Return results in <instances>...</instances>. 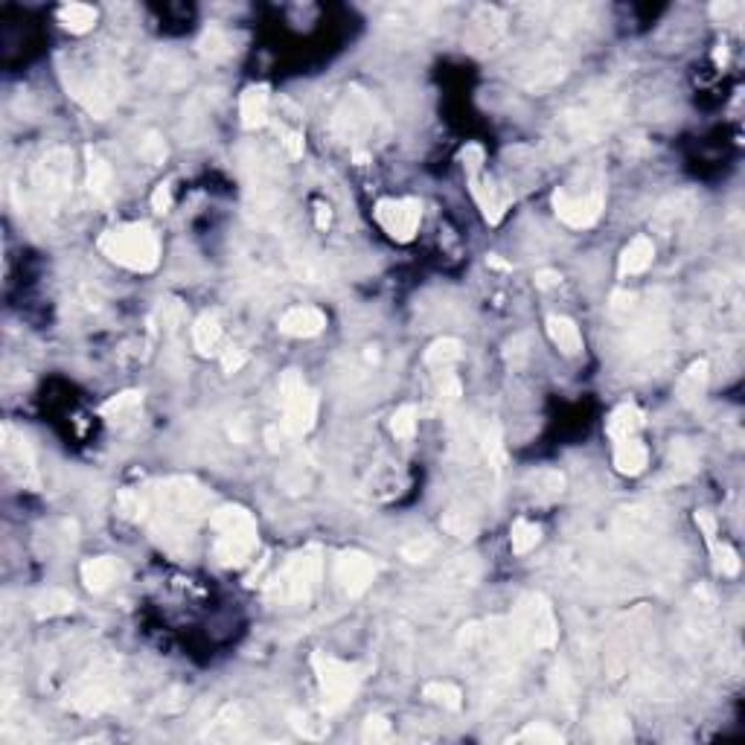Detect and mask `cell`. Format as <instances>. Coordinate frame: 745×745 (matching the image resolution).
<instances>
[{"instance_id": "cell-21", "label": "cell", "mask_w": 745, "mask_h": 745, "mask_svg": "<svg viewBox=\"0 0 745 745\" xmlns=\"http://www.w3.org/2000/svg\"><path fill=\"white\" fill-rule=\"evenodd\" d=\"M326 330V315L315 306H294L280 318V332L292 338H315Z\"/></svg>"}, {"instance_id": "cell-27", "label": "cell", "mask_w": 745, "mask_h": 745, "mask_svg": "<svg viewBox=\"0 0 745 745\" xmlns=\"http://www.w3.org/2000/svg\"><path fill=\"white\" fill-rule=\"evenodd\" d=\"M547 335L559 347L562 356H580L582 352V335L580 326L565 315H551L547 318Z\"/></svg>"}, {"instance_id": "cell-10", "label": "cell", "mask_w": 745, "mask_h": 745, "mask_svg": "<svg viewBox=\"0 0 745 745\" xmlns=\"http://www.w3.org/2000/svg\"><path fill=\"white\" fill-rule=\"evenodd\" d=\"M382 128V111H378L376 99L361 88H349L347 97L341 99V106L335 111V132L344 143H368L370 137L378 135Z\"/></svg>"}, {"instance_id": "cell-46", "label": "cell", "mask_w": 745, "mask_h": 745, "mask_svg": "<svg viewBox=\"0 0 745 745\" xmlns=\"http://www.w3.org/2000/svg\"><path fill=\"white\" fill-rule=\"evenodd\" d=\"M394 737V725L385 716H368L361 725V742H387Z\"/></svg>"}, {"instance_id": "cell-9", "label": "cell", "mask_w": 745, "mask_h": 745, "mask_svg": "<svg viewBox=\"0 0 745 745\" xmlns=\"http://www.w3.org/2000/svg\"><path fill=\"white\" fill-rule=\"evenodd\" d=\"M280 405L283 428L292 440L306 437L318 423V394L312 390L297 370H285L280 378Z\"/></svg>"}, {"instance_id": "cell-8", "label": "cell", "mask_w": 745, "mask_h": 745, "mask_svg": "<svg viewBox=\"0 0 745 745\" xmlns=\"http://www.w3.org/2000/svg\"><path fill=\"white\" fill-rule=\"evenodd\" d=\"M33 199L42 213H59L73 199V154L70 149H50L33 166Z\"/></svg>"}, {"instance_id": "cell-48", "label": "cell", "mask_w": 745, "mask_h": 745, "mask_svg": "<svg viewBox=\"0 0 745 745\" xmlns=\"http://www.w3.org/2000/svg\"><path fill=\"white\" fill-rule=\"evenodd\" d=\"M292 725L297 728V734H303L306 740H323L330 734V722H315L306 713H292Z\"/></svg>"}, {"instance_id": "cell-35", "label": "cell", "mask_w": 745, "mask_h": 745, "mask_svg": "<svg viewBox=\"0 0 745 745\" xmlns=\"http://www.w3.org/2000/svg\"><path fill=\"white\" fill-rule=\"evenodd\" d=\"M192 344L201 356H213V352L221 347V326L216 321V315H201L192 326Z\"/></svg>"}, {"instance_id": "cell-31", "label": "cell", "mask_w": 745, "mask_h": 745, "mask_svg": "<svg viewBox=\"0 0 745 745\" xmlns=\"http://www.w3.org/2000/svg\"><path fill=\"white\" fill-rule=\"evenodd\" d=\"M690 213H693V192L673 195V199H666V201L658 207V210H656V225H658L664 233H673L678 221H684Z\"/></svg>"}, {"instance_id": "cell-12", "label": "cell", "mask_w": 745, "mask_h": 745, "mask_svg": "<svg viewBox=\"0 0 745 745\" xmlns=\"http://www.w3.org/2000/svg\"><path fill=\"white\" fill-rule=\"evenodd\" d=\"M68 85H70V94L79 99L90 114L99 116V120L116 106V102H120V94H123L120 76H116L114 68L76 70L73 82H68Z\"/></svg>"}, {"instance_id": "cell-60", "label": "cell", "mask_w": 745, "mask_h": 745, "mask_svg": "<svg viewBox=\"0 0 745 745\" xmlns=\"http://www.w3.org/2000/svg\"><path fill=\"white\" fill-rule=\"evenodd\" d=\"M315 210H318V230H326V228H330V221H332L330 207H326V204H318Z\"/></svg>"}, {"instance_id": "cell-3", "label": "cell", "mask_w": 745, "mask_h": 745, "mask_svg": "<svg viewBox=\"0 0 745 745\" xmlns=\"http://www.w3.org/2000/svg\"><path fill=\"white\" fill-rule=\"evenodd\" d=\"M210 530H213V556L221 568L245 565L256 551V542H259L256 518L239 504L219 507L210 516Z\"/></svg>"}, {"instance_id": "cell-6", "label": "cell", "mask_w": 745, "mask_h": 745, "mask_svg": "<svg viewBox=\"0 0 745 745\" xmlns=\"http://www.w3.org/2000/svg\"><path fill=\"white\" fill-rule=\"evenodd\" d=\"M312 670L318 675L323 716L341 713L347 704L356 699L364 675H368V666L332 658V656H326V652H312Z\"/></svg>"}, {"instance_id": "cell-47", "label": "cell", "mask_w": 745, "mask_h": 745, "mask_svg": "<svg viewBox=\"0 0 745 745\" xmlns=\"http://www.w3.org/2000/svg\"><path fill=\"white\" fill-rule=\"evenodd\" d=\"M199 50L207 56H228L230 53V38L221 33V30H207L201 35V42H199Z\"/></svg>"}, {"instance_id": "cell-13", "label": "cell", "mask_w": 745, "mask_h": 745, "mask_svg": "<svg viewBox=\"0 0 745 745\" xmlns=\"http://www.w3.org/2000/svg\"><path fill=\"white\" fill-rule=\"evenodd\" d=\"M638 315V309H635ZM666 344V321H664V306H647L632 323L629 341H626V352L638 364H652V359L658 356Z\"/></svg>"}, {"instance_id": "cell-58", "label": "cell", "mask_w": 745, "mask_h": 745, "mask_svg": "<svg viewBox=\"0 0 745 745\" xmlns=\"http://www.w3.org/2000/svg\"><path fill=\"white\" fill-rule=\"evenodd\" d=\"M696 525H699V530L704 533V539H708V545L716 542V518H713L711 513H696Z\"/></svg>"}, {"instance_id": "cell-55", "label": "cell", "mask_w": 745, "mask_h": 745, "mask_svg": "<svg viewBox=\"0 0 745 745\" xmlns=\"http://www.w3.org/2000/svg\"><path fill=\"white\" fill-rule=\"evenodd\" d=\"M283 146H285V152H289L292 161L303 158V135L300 132H283Z\"/></svg>"}, {"instance_id": "cell-59", "label": "cell", "mask_w": 745, "mask_h": 745, "mask_svg": "<svg viewBox=\"0 0 745 745\" xmlns=\"http://www.w3.org/2000/svg\"><path fill=\"white\" fill-rule=\"evenodd\" d=\"M737 9H740L737 4H731V0H725V4H713V6H711V15H713V18H722V21H725L728 15H734Z\"/></svg>"}, {"instance_id": "cell-40", "label": "cell", "mask_w": 745, "mask_h": 745, "mask_svg": "<svg viewBox=\"0 0 745 745\" xmlns=\"http://www.w3.org/2000/svg\"><path fill=\"white\" fill-rule=\"evenodd\" d=\"M542 539V527L533 525L527 518H518L513 525V533H509V542H513V554H530L535 545Z\"/></svg>"}, {"instance_id": "cell-19", "label": "cell", "mask_w": 745, "mask_h": 745, "mask_svg": "<svg viewBox=\"0 0 745 745\" xmlns=\"http://www.w3.org/2000/svg\"><path fill=\"white\" fill-rule=\"evenodd\" d=\"M85 158H88V181H85L88 195L94 199V204L106 207L114 199V169L94 146L85 149Z\"/></svg>"}, {"instance_id": "cell-15", "label": "cell", "mask_w": 745, "mask_h": 745, "mask_svg": "<svg viewBox=\"0 0 745 745\" xmlns=\"http://www.w3.org/2000/svg\"><path fill=\"white\" fill-rule=\"evenodd\" d=\"M376 221L385 228V233L396 242H411L420 230L423 204L416 199H382L376 204Z\"/></svg>"}, {"instance_id": "cell-36", "label": "cell", "mask_w": 745, "mask_h": 745, "mask_svg": "<svg viewBox=\"0 0 745 745\" xmlns=\"http://www.w3.org/2000/svg\"><path fill=\"white\" fill-rule=\"evenodd\" d=\"M35 614L38 618H59V614L73 611V597L61 588H50L42 597H35Z\"/></svg>"}, {"instance_id": "cell-43", "label": "cell", "mask_w": 745, "mask_h": 745, "mask_svg": "<svg viewBox=\"0 0 745 745\" xmlns=\"http://www.w3.org/2000/svg\"><path fill=\"white\" fill-rule=\"evenodd\" d=\"M711 551H713V568L719 577H737L740 573V556L731 545H719V542H711Z\"/></svg>"}, {"instance_id": "cell-61", "label": "cell", "mask_w": 745, "mask_h": 745, "mask_svg": "<svg viewBox=\"0 0 745 745\" xmlns=\"http://www.w3.org/2000/svg\"><path fill=\"white\" fill-rule=\"evenodd\" d=\"M487 263H489V265H495V268H504V271H509V265L504 263V259H498V256H489Z\"/></svg>"}, {"instance_id": "cell-33", "label": "cell", "mask_w": 745, "mask_h": 745, "mask_svg": "<svg viewBox=\"0 0 745 745\" xmlns=\"http://www.w3.org/2000/svg\"><path fill=\"white\" fill-rule=\"evenodd\" d=\"M97 18H99V12L94 6H88V4H68V6H61L59 9V21H61V27L73 33V35H85L97 27Z\"/></svg>"}, {"instance_id": "cell-25", "label": "cell", "mask_w": 745, "mask_h": 745, "mask_svg": "<svg viewBox=\"0 0 745 745\" xmlns=\"http://www.w3.org/2000/svg\"><path fill=\"white\" fill-rule=\"evenodd\" d=\"M242 728H245L242 704H225V708H221V711L213 716V722L207 725L204 740H216V742L239 740V737H242Z\"/></svg>"}, {"instance_id": "cell-22", "label": "cell", "mask_w": 745, "mask_h": 745, "mask_svg": "<svg viewBox=\"0 0 745 745\" xmlns=\"http://www.w3.org/2000/svg\"><path fill=\"white\" fill-rule=\"evenodd\" d=\"M708 378H711L708 359H696L682 373V378H678V387H675L678 402H682L684 408H696V405L702 402V396H704V390H708Z\"/></svg>"}, {"instance_id": "cell-7", "label": "cell", "mask_w": 745, "mask_h": 745, "mask_svg": "<svg viewBox=\"0 0 745 745\" xmlns=\"http://www.w3.org/2000/svg\"><path fill=\"white\" fill-rule=\"evenodd\" d=\"M321 573H323V559H321L318 547L312 545L306 551L285 559V565L277 571V577H274L268 585V600L277 606L309 603L321 582Z\"/></svg>"}, {"instance_id": "cell-11", "label": "cell", "mask_w": 745, "mask_h": 745, "mask_svg": "<svg viewBox=\"0 0 745 745\" xmlns=\"http://www.w3.org/2000/svg\"><path fill=\"white\" fill-rule=\"evenodd\" d=\"M509 626H513L518 644L527 649H551L559 638L554 609L547 603V597H542V594L521 597L516 614L509 618Z\"/></svg>"}, {"instance_id": "cell-53", "label": "cell", "mask_w": 745, "mask_h": 745, "mask_svg": "<svg viewBox=\"0 0 745 745\" xmlns=\"http://www.w3.org/2000/svg\"><path fill=\"white\" fill-rule=\"evenodd\" d=\"M245 361H247V356L239 347H228L221 352V368H225V373H239L245 368Z\"/></svg>"}, {"instance_id": "cell-32", "label": "cell", "mask_w": 745, "mask_h": 745, "mask_svg": "<svg viewBox=\"0 0 745 745\" xmlns=\"http://www.w3.org/2000/svg\"><path fill=\"white\" fill-rule=\"evenodd\" d=\"M463 356V344L457 338H437L434 344L425 349V364L431 370H452Z\"/></svg>"}, {"instance_id": "cell-54", "label": "cell", "mask_w": 745, "mask_h": 745, "mask_svg": "<svg viewBox=\"0 0 745 745\" xmlns=\"http://www.w3.org/2000/svg\"><path fill=\"white\" fill-rule=\"evenodd\" d=\"M169 207H172V187L158 184L152 192V210L163 216V213H169Z\"/></svg>"}, {"instance_id": "cell-1", "label": "cell", "mask_w": 745, "mask_h": 745, "mask_svg": "<svg viewBox=\"0 0 745 745\" xmlns=\"http://www.w3.org/2000/svg\"><path fill=\"white\" fill-rule=\"evenodd\" d=\"M120 513L149 525L166 547L187 545L210 507V492L192 478H166L146 489H126L120 495Z\"/></svg>"}, {"instance_id": "cell-16", "label": "cell", "mask_w": 745, "mask_h": 745, "mask_svg": "<svg viewBox=\"0 0 745 745\" xmlns=\"http://www.w3.org/2000/svg\"><path fill=\"white\" fill-rule=\"evenodd\" d=\"M120 687H116V673L114 670H97L85 675L79 687L73 693V708H79L85 713H99L116 704L120 699Z\"/></svg>"}, {"instance_id": "cell-38", "label": "cell", "mask_w": 745, "mask_h": 745, "mask_svg": "<svg viewBox=\"0 0 745 745\" xmlns=\"http://www.w3.org/2000/svg\"><path fill=\"white\" fill-rule=\"evenodd\" d=\"M478 573H480V565L472 559V556H461V559H454L452 565H446V571L440 573V580L446 582V585H457V588H466V585H472L478 580Z\"/></svg>"}, {"instance_id": "cell-5", "label": "cell", "mask_w": 745, "mask_h": 745, "mask_svg": "<svg viewBox=\"0 0 745 745\" xmlns=\"http://www.w3.org/2000/svg\"><path fill=\"white\" fill-rule=\"evenodd\" d=\"M99 251L135 274H149L161 265V239L149 225H123L102 233Z\"/></svg>"}, {"instance_id": "cell-56", "label": "cell", "mask_w": 745, "mask_h": 745, "mask_svg": "<svg viewBox=\"0 0 745 745\" xmlns=\"http://www.w3.org/2000/svg\"><path fill=\"white\" fill-rule=\"evenodd\" d=\"M562 283V274L554 271V268H542V271H535V289H556V285Z\"/></svg>"}, {"instance_id": "cell-34", "label": "cell", "mask_w": 745, "mask_h": 745, "mask_svg": "<svg viewBox=\"0 0 745 745\" xmlns=\"http://www.w3.org/2000/svg\"><path fill=\"white\" fill-rule=\"evenodd\" d=\"M480 454H483V463L492 472V478L498 480L501 472H504V442H501V428L489 423L483 428V437H480Z\"/></svg>"}, {"instance_id": "cell-45", "label": "cell", "mask_w": 745, "mask_h": 745, "mask_svg": "<svg viewBox=\"0 0 745 745\" xmlns=\"http://www.w3.org/2000/svg\"><path fill=\"white\" fill-rule=\"evenodd\" d=\"M530 483H533V492L539 495H559L562 487H565V478L556 469H539V472L530 475Z\"/></svg>"}, {"instance_id": "cell-29", "label": "cell", "mask_w": 745, "mask_h": 745, "mask_svg": "<svg viewBox=\"0 0 745 745\" xmlns=\"http://www.w3.org/2000/svg\"><path fill=\"white\" fill-rule=\"evenodd\" d=\"M239 114L245 128H259L268 120V85H251L245 88L239 99Z\"/></svg>"}, {"instance_id": "cell-30", "label": "cell", "mask_w": 745, "mask_h": 745, "mask_svg": "<svg viewBox=\"0 0 745 745\" xmlns=\"http://www.w3.org/2000/svg\"><path fill=\"white\" fill-rule=\"evenodd\" d=\"M649 463V452L640 440L629 437V440H618L614 446V469L620 475H640Z\"/></svg>"}, {"instance_id": "cell-44", "label": "cell", "mask_w": 745, "mask_h": 745, "mask_svg": "<svg viewBox=\"0 0 745 745\" xmlns=\"http://www.w3.org/2000/svg\"><path fill=\"white\" fill-rule=\"evenodd\" d=\"M390 431L396 440H414L416 434V405H402L396 414L390 416Z\"/></svg>"}, {"instance_id": "cell-26", "label": "cell", "mask_w": 745, "mask_h": 745, "mask_svg": "<svg viewBox=\"0 0 745 745\" xmlns=\"http://www.w3.org/2000/svg\"><path fill=\"white\" fill-rule=\"evenodd\" d=\"M652 256H656V245H652V239L635 237L620 254V263H618L620 277H638V274H644L652 265Z\"/></svg>"}, {"instance_id": "cell-37", "label": "cell", "mask_w": 745, "mask_h": 745, "mask_svg": "<svg viewBox=\"0 0 745 745\" xmlns=\"http://www.w3.org/2000/svg\"><path fill=\"white\" fill-rule=\"evenodd\" d=\"M696 466H699V454H696V449H693L687 440H675L673 449H670V469H673V478H675V480L690 478L693 472H696Z\"/></svg>"}, {"instance_id": "cell-51", "label": "cell", "mask_w": 745, "mask_h": 745, "mask_svg": "<svg viewBox=\"0 0 745 745\" xmlns=\"http://www.w3.org/2000/svg\"><path fill=\"white\" fill-rule=\"evenodd\" d=\"M437 551V545L431 535H420V539H414L402 547V559H408V562H425L431 554Z\"/></svg>"}, {"instance_id": "cell-23", "label": "cell", "mask_w": 745, "mask_h": 745, "mask_svg": "<svg viewBox=\"0 0 745 745\" xmlns=\"http://www.w3.org/2000/svg\"><path fill=\"white\" fill-rule=\"evenodd\" d=\"M504 30H507V23H504V15H501L498 9L480 6V9L475 12V18H472V42H475L480 50L498 44L501 38H504Z\"/></svg>"}, {"instance_id": "cell-18", "label": "cell", "mask_w": 745, "mask_h": 745, "mask_svg": "<svg viewBox=\"0 0 745 745\" xmlns=\"http://www.w3.org/2000/svg\"><path fill=\"white\" fill-rule=\"evenodd\" d=\"M565 73H568V56H565V50L556 47V44H551V47H545L542 53L533 59L525 85H527L530 90H551V88H556L562 79H565Z\"/></svg>"}, {"instance_id": "cell-57", "label": "cell", "mask_w": 745, "mask_h": 745, "mask_svg": "<svg viewBox=\"0 0 745 745\" xmlns=\"http://www.w3.org/2000/svg\"><path fill=\"white\" fill-rule=\"evenodd\" d=\"M265 440H268V449H271V452H283V449H285V440H292V437L285 434V428L271 425V428L265 431Z\"/></svg>"}, {"instance_id": "cell-4", "label": "cell", "mask_w": 745, "mask_h": 745, "mask_svg": "<svg viewBox=\"0 0 745 745\" xmlns=\"http://www.w3.org/2000/svg\"><path fill=\"white\" fill-rule=\"evenodd\" d=\"M554 210L559 221L573 230H588L606 210V181L597 169H588L580 178L568 181L554 192Z\"/></svg>"}, {"instance_id": "cell-49", "label": "cell", "mask_w": 745, "mask_h": 745, "mask_svg": "<svg viewBox=\"0 0 745 745\" xmlns=\"http://www.w3.org/2000/svg\"><path fill=\"white\" fill-rule=\"evenodd\" d=\"M140 154H143V161H146V163L158 166V163H163V161H166L169 149H166L163 137L152 132V135H146V140H143V146H140Z\"/></svg>"}, {"instance_id": "cell-14", "label": "cell", "mask_w": 745, "mask_h": 745, "mask_svg": "<svg viewBox=\"0 0 745 745\" xmlns=\"http://www.w3.org/2000/svg\"><path fill=\"white\" fill-rule=\"evenodd\" d=\"M0 449H4V463L9 469V475L15 478L23 489H33L38 492L42 489V475H38V466H35V452L30 446V440L18 434L12 425H4L0 431Z\"/></svg>"}, {"instance_id": "cell-24", "label": "cell", "mask_w": 745, "mask_h": 745, "mask_svg": "<svg viewBox=\"0 0 745 745\" xmlns=\"http://www.w3.org/2000/svg\"><path fill=\"white\" fill-rule=\"evenodd\" d=\"M116 577H120V565H116V559H111V556H97V559L82 562V582L88 591H94V594L108 591V588L116 582Z\"/></svg>"}, {"instance_id": "cell-50", "label": "cell", "mask_w": 745, "mask_h": 745, "mask_svg": "<svg viewBox=\"0 0 745 745\" xmlns=\"http://www.w3.org/2000/svg\"><path fill=\"white\" fill-rule=\"evenodd\" d=\"M442 530L457 535V539H472L475 535V521H469L466 513H449L446 518H442Z\"/></svg>"}, {"instance_id": "cell-42", "label": "cell", "mask_w": 745, "mask_h": 745, "mask_svg": "<svg viewBox=\"0 0 745 745\" xmlns=\"http://www.w3.org/2000/svg\"><path fill=\"white\" fill-rule=\"evenodd\" d=\"M509 742H530V745H562L565 742V737L559 734L556 728H551V725H545V722H539V725H527L525 731H521V734H516L513 740Z\"/></svg>"}, {"instance_id": "cell-39", "label": "cell", "mask_w": 745, "mask_h": 745, "mask_svg": "<svg viewBox=\"0 0 745 745\" xmlns=\"http://www.w3.org/2000/svg\"><path fill=\"white\" fill-rule=\"evenodd\" d=\"M140 405H143V394H140V390H126V394L111 396V399L99 408V414H102V416H111V420H123V416L137 414Z\"/></svg>"}, {"instance_id": "cell-52", "label": "cell", "mask_w": 745, "mask_h": 745, "mask_svg": "<svg viewBox=\"0 0 745 745\" xmlns=\"http://www.w3.org/2000/svg\"><path fill=\"white\" fill-rule=\"evenodd\" d=\"M463 396V387H461V378L452 376L449 370H442V382H440V405L442 408H452L457 405V399Z\"/></svg>"}, {"instance_id": "cell-2", "label": "cell", "mask_w": 745, "mask_h": 745, "mask_svg": "<svg viewBox=\"0 0 745 745\" xmlns=\"http://www.w3.org/2000/svg\"><path fill=\"white\" fill-rule=\"evenodd\" d=\"M620 116V94L609 88L588 90L577 102L559 114L556 120V146L559 149H580L585 143H594L611 132V126Z\"/></svg>"}, {"instance_id": "cell-28", "label": "cell", "mask_w": 745, "mask_h": 745, "mask_svg": "<svg viewBox=\"0 0 745 745\" xmlns=\"http://www.w3.org/2000/svg\"><path fill=\"white\" fill-rule=\"evenodd\" d=\"M640 425H644V414H640L638 405L626 402V405H620V408H614V411L609 414V420H606V434H609L614 442H618V440H629V437L638 434Z\"/></svg>"}, {"instance_id": "cell-17", "label": "cell", "mask_w": 745, "mask_h": 745, "mask_svg": "<svg viewBox=\"0 0 745 745\" xmlns=\"http://www.w3.org/2000/svg\"><path fill=\"white\" fill-rule=\"evenodd\" d=\"M376 580V562L361 551H347L335 559V582L347 597H361Z\"/></svg>"}, {"instance_id": "cell-41", "label": "cell", "mask_w": 745, "mask_h": 745, "mask_svg": "<svg viewBox=\"0 0 745 745\" xmlns=\"http://www.w3.org/2000/svg\"><path fill=\"white\" fill-rule=\"evenodd\" d=\"M423 693H425V699L437 702V704H442V708H449V711H461V704H463L461 687L452 684V682H431V684H425Z\"/></svg>"}, {"instance_id": "cell-20", "label": "cell", "mask_w": 745, "mask_h": 745, "mask_svg": "<svg viewBox=\"0 0 745 745\" xmlns=\"http://www.w3.org/2000/svg\"><path fill=\"white\" fill-rule=\"evenodd\" d=\"M469 187H472L475 201L480 204L483 219H487L489 225H498V221L504 219V213H507V204H509L507 195H501L498 187L492 184V178H487L483 172L469 175Z\"/></svg>"}]
</instances>
